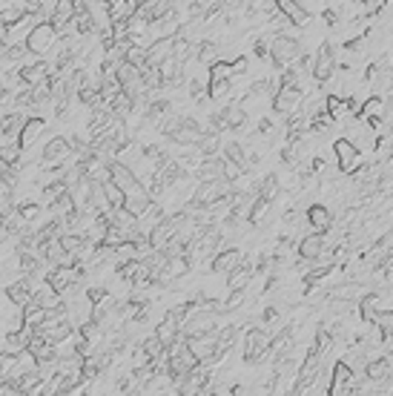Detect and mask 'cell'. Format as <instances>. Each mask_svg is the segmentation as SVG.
<instances>
[{"instance_id": "obj_11", "label": "cell", "mask_w": 393, "mask_h": 396, "mask_svg": "<svg viewBox=\"0 0 393 396\" xmlns=\"http://www.w3.org/2000/svg\"><path fill=\"white\" fill-rule=\"evenodd\" d=\"M244 259H247L244 250H239V247H221V250L213 255L210 270L218 273V276H227V273H233Z\"/></svg>"}, {"instance_id": "obj_16", "label": "cell", "mask_w": 393, "mask_h": 396, "mask_svg": "<svg viewBox=\"0 0 393 396\" xmlns=\"http://www.w3.org/2000/svg\"><path fill=\"white\" fill-rule=\"evenodd\" d=\"M109 178L115 181V184H118V187L127 193V190H132L135 187V184H141V178H138V173L127 164V161H109Z\"/></svg>"}, {"instance_id": "obj_4", "label": "cell", "mask_w": 393, "mask_h": 396, "mask_svg": "<svg viewBox=\"0 0 393 396\" xmlns=\"http://www.w3.org/2000/svg\"><path fill=\"white\" fill-rule=\"evenodd\" d=\"M359 379H356V370L348 359H339L330 370V385H328V396H351L356 390Z\"/></svg>"}, {"instance_id": "obj_42", "label": "cell", "mask_w": 393, "mask_h": 396, "mask_svg": "<svg viewBox=\"0 0 393 396\" xmlns=\"http://www.w3.org/2000/svg\"><path fill=\"white\" fill-rule=\"evenodd\" d=\"M86 299H89V305H92V308H98V305H104V301L109 299V290H106L104 285L89 287V290H86Z\"/></svg>"}, {"instance_id": "obj_46", "label": "cell", "mask_w": 393, "mask_h": 396, "mask_svg": "<svg viewBox=\"0 0 393 396\" xmlns=\"http://www.w3.org/2000/svg\"><path fill=\"white\" fill-rule=\"evenodd\" d=\"M279 319H282V310H279V308H267V310L262 313V322H264V324H275Z\"/></svg>"}, {"instance_id": "obj_18", "label": "cell", "mask_w": 393, "mask_h": 396, "mask_svg": "<svg viewBox=\"0 0 393 396\" xmlns=\"http://www.w3.org/2000/svg\"><path fill=\"white\" fill-rule=\"evenodd\" d=\"M173 55H175V38H155L152 43H147V63L152 66H161Z\"/></svg>"}, {"instance_id": "obj_38", "label": "cell", "mask_w": 393, "mask_h": 396, "mask_svg": "<svg viewBox=\"0 0 393 396\" xmlns=\"http://www.w3.org/2000/svg\"><path fill=\"white\" fill-rule=\"evenodd\" d=\"M124 61L132 63V66H144L147 63V43H132L124 52Z\"/></svg>"}, {"instance_id": "obj_27", "label": "cell", "mask_w": 393, "mask_h": 396, "mask_svg": "<svg viewBox=\"0 0 393 396\" xmlns=\"http://www.w3.org/2000/svg\"><path fill=\"white\" fill-rule=\"evenodd\" d=\"M270 207H273V201L270 198H264V196H256L250 201V213H247V221L256 227V224H262L267 216H270Z\"/></svg>"}, {"instance_id": "obj_17", "label": "cell", "mask_w": 393, "mask_h": 396, "mask_svg": "<svg viewBox=\"0 0 393 396\" xmlns=\"http://www.w3.org/2000/svg\"><path fill=\"white\" fill-rule=\"evenodd\" d=\"M305 219L316 232H330L333 230V213L328 204H310L305 209Z\"/></svg>"}, {"instance_id": "obj_41", "label": "cell", "mask_w": 393, "mask_h": 396, "mask_svg": "<svg viewBox=\"0 0 393 396\" xmlns=\"http://www.w3.org/2000/svg\"><path fill=\"white\" fill-rule=\"evenodd\" d=\"M270 40H273V38L259 35L256 40H252V55L262 58V61H270Z\"/></svg>"}, {"instance_id": "obj_19", "label": "cell", "mask_w": 393, "mask_h": 396, "mask_svg": "<svg viewBox=\"0 0 393 396\" xmlns=\"http://www.w3.org/2000/svg\"><path fill=\"white\" fill-rule=\"evenodd\" d=\"M184 66H187V63L178 61L175 55L161 63V78H164V86H181V84H187V69H184Z\"/></svg>"}, {"instance_id": "obj_9", "label": "cell", "mask_w": 393, "mask_h": 396, "mask_svg": "<svg viewBox=\"0 0 393 396\" xmlns=\"http://www.w3.org/2000/svg\"><path fill=\"white\" fill-rule=\"evenodd\" d=\"M184 336H207V333H216L218 331V313H210V310H195L184 319L181 324Z\"/></svg>"}, {"instance_id": "obj_23", "label": "cell", "mask_w": 393, "mask_h": 396, "mask_svg": "<svg viewBox=\"0 0 393 396\" xmlns=\"http://www.w3.org/2000/svg\"><path fill=\"white\" fill-rule=\"evenodd\" d=\"M32 301H35V305H40V308H46V310H52V308H58L61 301H63V296L43 278L40 285H35V299Z\"/></svg>"}, {"instance_id": "obj_2", "label": "cell", "mask_w": 393, "mask_h": 396, "mask_svg": "<svg viewBox=\"0 0 393 396\" xmlns=\"http://www.w3.org/2000/svg\"><path fill=\"white\" fill-rule=\"evenodd\" d=\"M270 344H273V336L264 328H252L250 324L244 331V362L250 367H256V362H262L270 354Z\"/></svg>"}, {"instance_id": "obj_26", "label": "cell", "mask_w": 393, "mask_h": 396, "mask_svg": "<svg viewBox=\"0 0 393 396\" xmlns=\"http://www.w3.org/2000/svg\"><path fill=\"white\" fill-rule=\"evenodd\" d=\"M207 95H210L213 104L230 101V98H233V78H227V81H207Z\"/></svg>"}, {"instance_id": "obj_36", "label": "cell", "mask_w": 393, "mask_h": 396, "mask_svg": "<svg viewBox=\"0 0 393 396\" xmlns=\"http://www.w3.org/2000/svg\"><path fill=\"white\" fill-rule=\"evenodd\" d=\"M55 3H58V0H23V9L32 12V15H40L46 20V17H52Z\"/></svg>"}, {"instance_id": "obj_39", "label": "cell", "mask_w": 393, "mask_h": 396, "mask_svg": "<svg viewBox=\"0 0 393 396\" xmlns=\"http://www.w3.org/2000/svg\"><path fill=\"white\" fill-rule=\"evenodd\" d=\"M141 347H144V354H147L150 359H155L158 354H164V351H167V344L155 336V331H152L150 336H144V339H141Z\"/></svg>"}, {"instance_id": "obj_44", "label": "cell", "mask_w": 393, "mask_h": 396, "mask_svg": "<svg viewBox=\"0 0 393 396\" xmlns=\"http://www.w3.org/2000/svg\"><path fill=\"white\" fill-rule=\"evenodd\" d=\"M230 66H233V78H241V75L250 72V61L244 55H239L236 61H230Z\"/></svg>"}, {"instance_id": "obj_35", "label": "cell", "mask_w": 393, "mask_h": 396, "mask_svg": "<svg viewBox=\"0 0 393 396\" xmlns=\"http://www.w3.org/2000/svg\"><path fill=\"white\" fill-rule=\"evenodd\" d=\"M233 78V66H230V61H213L210 66H207V81H227Z\"/></svg>"}, {"instance_id": "obj_3", "label": "cell", "mask_w": 393, "mask_h": 396, "mask_svg": "<svg viewBox=\"0 0 393 396\" xmlns=\"http://www.w3.org/2000/svg\"><path fill=\"white\" fill-rule=\"evenodd\" d=\"M58 32H55V26L49 20H40L38 26L26 35V46H29V52L32 55H38V58H46L52 49H58Z\"/></svg>"}, {"instance_id": "obj_33", "label": "cell", "mask_w": 393, "mask_h": 396, "mask_svg": "<svg viewBox=\"0 0 393 396\" xmlns=\"http://www.w3.org/2000/svg\"><path fill=\"white\" fill-rule=\"evenodd\" d=\"M221 132H213V129H207V135L201 138V144H198V152L201 155H221Z\"/></svg>"}, {"instance_id": "obj_22", "label": "cell", "mask_w": 393, "mask_h": 396, "mask_svg": "<svg viewBox=\"0 0 393 396\" xmlns=\"http://www.w3.org/2000/svg\"><path fill=\"white\" fill-rule=\"evenodd\" d=\"M43 129H46V118L43 115H32V118H26V124H23V129H20V144H23V150L26 147H32L38 138L43 135Z\"/></svg>"}, {"instance_id": "obj_29", "label": "cell", "mask_w": 393, "mask_h": 396, "mask_svg": "<svg viewBox=\"0 0 393 396\" xmlns=\"http://www.w3.org/2000/svg\"><path fill=\"white\" fill-rule=\"evenodd\" d=\"M218 52H221V46H218L216 40H210V38H204V40H198L195 61H198L201 66H210L213 61H218Z\"/></svg>"}, {"instance_id": "obj_13", "label": "cell", "mask_w": 393, "mask_h": 396, "mask_svg": "<svg viewBox=\"0 0 393 396\" xmlns=\"http://www.w3.org/2000/svg\"><path fill=\"white\" fill-rule=\"evenodd\" d=\"M325 247H328V232H316L313 230L310 236H305L302 241L296 244V255H298V259H305V262H316Z\"/></svg>"}, {"instance_id": "obj_28", "label": "cell", "mask_w": 393, "mask_h": 396, "mask_svg": "<svg viewBox=\"0 0 393 396\" xmlns=\"http://www.w3.org/2000/svg\"><path fill=\"white\" fill-rule=\"evenodd\" d=\"M15 209H17V204H15V187H12L9 181L0 178V219L15 216Z\"/></svg>"}, {"instance_id": "obj_12", "label": "cell", "mask_w": 393, "mask_h": 396, "mask_svg": "<svg viewBox=\"0 0 393 396\" xmlns=\"http://www.w3.org/2000/svg\"><path fill=\"white\" fill-rule=\"evenodd\" d=\"M6 299L12 301L15 308H20V310H23V308H26L29 301L35 299V282H32L29 276L15 278V282H9V285H6Z\"/></svg>"}, {"instance_id": "obj_24", "label": "cell", "mask_w": 393, "mask_h": 396, "mask_svg": "<svg viewBox=\"0 0 393 396\" xmlns=\"http://www.w3.org/2000/svg\"><path fill=\"white\" fill-rule=\"evenodd\" d=\"M69 193V181L61 175V178H52L49 184H43V187H40V198H43V204L46 207H52L58 198H63Z\"/></svg>"}, {"instance_id": "obj_31", "label": "cell", "mask_w": 393, "mask_h": 396, "mask_svg": "<svg viewBox=\"0 0 393 396\" xmlns=\"http://www.w3.org/2000/svg\"><path fill=\"white\" fill-rule=\"evenodd\" d=\"M333 342H336V333H333L330 328H325V324H321V328L316 331V342H313V351H316L319 356H328V354L333 351Z\"/></svg>"}, {"instance_id": "obj_15", "label": "cell", "mask_w": 393, "mask_h": 396, "mask_svg": "<svg viewBox=\"0 0 393 396\" xmlns=\"http://www.w3.org/2000/svg\"><path fill=\"white\" fill-rule=\"evenodd\" d=\"M152 204H155V201H152V196L147 193L144 184H135L132 190H127V201H124V207L129 209L132 216H138V219L147 216V209H150Z\"/></svg>"}, {"instance_id": "obj_10", "label": "cell", "mask_w": 393, "mask_h": 396, "mask_svg": "<svg viewBox=\"0 0 393 396\" xmlns=\"http://www.w3.org/2000/svg\"><path fill=\"white\" fill-rule=\"evenodd\" d=\"M210 370L213 367H207L204 362H198L190 374H184L178 382H175V393H181V396H195V393H201L204 390V385L210 382Z\"/></svg>"}, {"instance_id": "obj_32", "label": "cell", "mask_w": 393, "mask_h": 396, "mask_svg": "<svg viewBox=\"0 0 393 396\" xmlns=\"http://www.w3.org/2000/svg\"><path fill=\"white\" fill-rule=\"evenodd\" d=\"M325 109L333 115L336 121H339V118H348V115H351L348 101H344L342 95H336V92H328V95H325Z\"/></svg>"}, {"instance_id": "obj_30", "label": "cell", "mask_w": 393, "mask_h": 396, "mask_svg": "<svg viewBox=\"0 0 393 396\" xmlns=\"http://www.w3.org/2000/svg\"><path fill=\"white\" fill-rule=\"evenodd\" d=\"M101 193H104V198L109 201V207L112 209H118V207H124V201H127V193L115 184L112 178H106V181H101Z\"/></svg>"}, {"instance_id": "obj_8", "label": "cell", "mask_w": 393, "mask_h": 396, "mask_svg": "<svg viewBox=\"0 0 393 396\" xmlns=\"http://www.w3.org/2000/svg\"><path fill=\"white\" fill-rule=\"evenodd\" d=\"M321 359L325 356H319L313 347L307 351V356H305V362L298 365V370H296V379H293V393H307L310 390V385L316 382V377H319V370H321Z\"/></svg>"}, {"instance_id": "obj_40", "label": "cell", "mask_w": 393, "mask_h": 396, "mask_svg": "<svg viewBox=\"0 0 393 396\" xmlns=\"http://www.w3.org/2000/svg\"><path fill=\"white\" fill-rule=\"evenodd\" d=\"M244 301H247V287H244V290H230L224 308H227V313H233V310H239V308L244 305Z\"/></svg>"}, {"instance_id": "obj_20", "label": "cell", "mask_w": 393, "mask_h": 396, "mask_svg": "<svg viewBox=\"0 0 393 396\" xmlns=\"http://www.w3.org/2000/svg\"><path fill=\"white\" fill-rule=\"evenodd\" d=\"M390 356H376V359H367L364 362V379L367 382H376V385H382V382H387L390 379Z\"/></svg>"}, {"instance_id": "obj_21", "label": "cell", "mask_w": 393, "mask_h": 396, "mask_svg": "<svg viewBox=\"0 0 393 396\" xmlns=\"http://www.w3.org/2000/svg\"><path fill=\"white\" fill-rule=\"evenodd\" d=\"M252 276H256V267L244 259L233 273H227V290H244V287H250L252 285Z\"/></svg>"}, {"instance_id": "obj_5", "label": "cell", "mask_w": 393, "mask_h": 396, "mask_svg": "<svg viewBox=\"0 0 393 396\" xmlns=\"http://www.w3.org/2000/svg\"><path fill=\"white\" fill-rule=\"evenodd\" d=\"M270 101H273V112L279 115V118H290V115L302 106L305 89L302 86H293V84H282L279 89H275V95Z\"/></svg>"}, {"instance_id": "obj_43", "label": "cell", "mask_w": 393, "mask_h": 396, "mask_svg": "<svg viewBox=\"0 0 393 396\" xmlns=\"http://www.w3.org/2000/svg\"><path fill=\"white\" fill-rule=\"evenodd\" d=\"M23 12H26L23 6H6V9H0V20H3L6 26H15V23L23 17Z\"/></svg>"}, {"instance_id": "obj_34", "label": "cell", "mask_w": 393, "mask_h": 396, "mask_svg": "<svg viewBox=\"0 0 393 396\" xmlns=\"http://www.w3.org/2000/svg\"><path fill=\"white\" fill-rule=\"evenodd\" d=\"M17 219L23 221V224H32V221H38L40 216H43V204H35V201H23V204H17Z\"/></svg>"}, {"instance_id": "obj_6", "label": "cell", "mask_w": 393, "mask_h": 396, "mask_svg": "<svg viewBox=\"0 0 393 396\" xmlns=\"http://www.w3.org/2000/svg\"><path fill=\"white\" fill-rule=\"evenodd\" d=\"M333 155H336L339 173H344V175H351V173L362 164V147H359L356 141H351L348 135L336 138V141H333Z\"/></svg>"}, {"instance_id": "obj_25", "label": "cell", "mask_w": 393, "mask_h": 396, "mask_svg": "<svg viewBox=\"0 0 393 396\" xmlns=\"http://www.w3.org/2000/svg\"><path fill=\"white\" fill-rule=\"evenodd\" d=\"M20 161H26V158H23V144L17 138H9V141L0 144V164L12 167V164H20Z\"/></svg>"}, {"instance_id": "obj_45", "label": "cell", "mask_w": 393, "mask_h": 396, "mask_svg": "<svg viewBox=\"0 0 393 396\" xmlns=\"http://www.w3.org/2000/svg\"><path fill=\"white\" fill-rule=\"evenodd\" d=\"M321 23H325L328 29H336V26H339V12L330 9V6H328V9H321Z\"/></svg>"}, {"instance_id": "obj_37", "label": "cell", "mask_w": 393, "mask_h": 396, "mask_svg": "<svg viewBox=\"0 0 393 396\" xmlns=\"http://www.w3.org/2000/svg\"><path fill=\"white\" fill-rule=\"evenodd\" d=\"M216 336H218V347L227 354L230 347L236 344V339H239V324H224V328L216 331Z\"/></svg>"}, {"instance_id": "obj_14", "label": "cell", "mask_w": 393, "mask_h": 396, "mask_svg": "<svg viewBox=\"0 0 393 396\" xmlns=\"http://www.w3.org/2000/svg\"><path fill=\"white\" fill-rule=\"evenodd\" d=\"M275 3V9H279L293 26H298V29H305V26H310V12L302 6V0H273Z\"/></svg>"}, {"instance_id": "obj_1", "label": "cell", "mask_w": 393, "mask_h": 396, "mask_svg": "<svg viewBox=\"0 0 393 396\" xmlns=\"http://www.w3.org/2000/svg\"><path fill=\"white\" fill-rule=\"evenodd\" d=\"M302 55H305V43L298 40V38L284 35V32L273 35V40H270V63H273L275 69L293 66Z\"/></svg>"}, {"instance_id": "obj_7", "label": "cell", "mask_w": 393, "mask_h": 396, "mask_svg": "<svg viewBox=\"0 0 393 396\" xmlns=\"http://www.w3.org/2000/svg\"><path fill=\"white\" fill-rule=\"evenodd\" d=\"M336 46L330 40H321V46L316 49V63H313V78L316 84L325 86L333 75H336Z\"/></svg>"}]
</instances>
